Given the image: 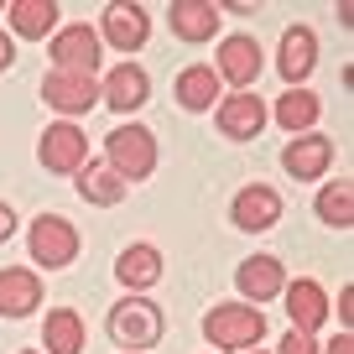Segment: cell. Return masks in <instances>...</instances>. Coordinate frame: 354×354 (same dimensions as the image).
Instances as JSON below:
<instances>
[{
	"label": "cell",
	"mask_w": 354,
	"mask_h": 354,
	"mask_svg": "<svg viewBox=\"0 0 354 354\" xmlns=\"http://www.w3.org/2000/svg\"><path fill=\"white\" fill-rule=\"evenodd\" d=\"M110 339L120 344L125 354H141V349H156L162 344V333H167V318H162V308H156L151 297H131L125 292L120 302L110 308Z\"/></svg>",
	"instance_id": "1"
},
{
	"label": "cell",
	"mask_w": 354,
	"mask_h": 354,
	"mask_svg": "<svg viewBox=\"0 0 354 354\" xmlns=\"http://www.w3.org/2000/svg\"><path fill=\"white\" fill-rule=\"evenodd\" d=\"M203 339L214 349H255L266 339V313L250 302H214L203 313Z\"/></svg>",
	"instance_id": "2"
},
{
	"label": "cell",
	"mask_w": 354,
	"mask_h": 354,
	"mask_svg": "<svg viewBox=\"0 0 354 354\" xmlns=\"http://www.w3.org/2000/svg\"><path fill=\"white\" fill-rule=\"evenodd\" d=\"M47 57H53V73H84V78H100L104 63V42L88 21H68L53 32L47 42Z\"/></svg>",
	"instance_id": "3"
},
{
	"label": "cell",
	"mask_w": 354,
	"mask_h": 354,
	"mask_svg": "<svg viewBox=\"0 0 354 354\" xmlns=\"http://www.w3.org/2000/svg\"><path fill=\"white\" fill-rule=\"evenodd\" d=\"M104 162H110L125 183H146V177L156 172V136L146 131V125H136V120L115 125V131L104 136Z\"/></svg>",
	"instance_id": "4"
},
{
	"label": "cell",
	"mask_w": 354,
	"mask_h": 354,
	"mask_svg": "<svg viewBox=\"0 0 354 354\" xmlns=\"http://www.w3.org/2000/svg\"><path fill=\"white\" fill-rule=\"evenodd\" d=\"M78 230L63 219V214H37L32 230H26V250H32V266H47V271H63V266L78 261Z\"/></svg>",
	"instance_id": "5"
},
{
	"label": "cell",
	"mask_w": 354,
	"mask_h": 354,
	"mask_svg": "<svg viewBox=\"0 0 354 354\" xmlns=\"http://www.w3.org/2000/svg\"><path fill=\"white\" fill-rule=\"evenodd\" d=\"M266 68V53L261 42H255L250 32H234L219 42V63H214V73H219V84H234V94H250L255 78H261Z\"/></svg>",
	"instance_id": "6"
},
{
	"label": "cell",
	"mask_w": 354,
	"mask_h": 354,
	"mask_svg": "<svg viewBox=\"0 0 354 354\" xmlns=\"http://www.w3.org/2000/svg\"><path fill=\"white\" fill-rule=\"evenodd\" d=\"M37 162H42L47 172H57V177H73L78 167L88 162V136L78 131L73 120L47 125V131H42V141H37Z\"/></svg>",
	"instance_id": "7"
},
{
	"label": "cell",
	"mask_w": 354,
	"mask_h": 354,
	"mask_svg": "<svg viewBox=\"0 0 354 354\" xmlns=\"http://www.w3.org/2000/svg\"><path fill=\"white\" fill-rule=\"evenodd\" d=\"M146 100H151V73L141 63H115L100 78V104H110L115 115H136Z\"/></svg>",
	"instance_id": "8"
},
{
	"label": "cell",
	"mask_w": 354,
	"mask_h": 354,
	"mask_svg": "<svg viewBox=\"0 0 354 354\" xmlns=\"http://www.w3.org/2000/svg\"><path fill=\"white\" fill-rule=\"evenodd\" d=\"M42 100L47 110H57L63 120H78L100 104V78H84V73H47L42 78Z\"/></svg>",
	"instance_id": "9"
},
{
	"label": "cell",
	"mask_w": 354,
	"mask_h": 354,
	"mask_svg": "<svg viewBox=\"0 0 354 354\" xmlns=\"http://www.w3.org/2000/svg\"><path fill=\"white\" fill-rule=\"evenodd\" d=\"M230 219H234V230H250V234L277 230V219H281V193L271 188V183H245V188L234 193V203H230Z\"/></svg>",
	"instance_id": "10"
},
{
	"label": "cell",
	"mask_w": 354,
	"mask_h": 354,
	"mask_svg": "<svg viewBox=\"0 0 354 354\" xmlns=\"http://www.w3.org/2000/svg\"><path fill=\"white\" fill-rule=\"evenodd\" d=\"M146 37H151V16H146V6H125V0L104 6L100 42H110L115 53H136V47H146Z\"/></svg>",
	"instance_id": "11"
},
{
	"label": "cell",
	"mask_w": 354,
	"mask_h": 354,
	"mask_svg": "<svg viewBox=\"0 0 354 354\" xmlns=\"http://www.w3.org/2000/svg\"><path fill=\"white\" fill-rule=\"evenodd\" d=\"M214 120H219V136H224V141H255V136L266 131V120H271V115H266L261 94L250 88V94H224Z\"/></svg>",
	"instance_id": "12"
},
{
	"label": "cell",
	"mask_w": 354,
	"mask_h": 354,
	"mask_svg": "<svg viewBox=\"0 0 354 354\" xmlns=\"http://www.w3.org/2000/svg\"><path fill=\"white\" fill-rule=\"evenodd\" d=\"M281 297H287V318H292V333H318L323 323H328V292L318 287L313 277H297L281 287Z\"/></svg>",
	"instance_id": "13"
},
{
	"label": "cell",
	"mask_w": 354,
	"mask_h": 354,
	"mask_svg": "<svg viewBox=\"0 0 354 354\" xmlns=\"http://www.w3.org/2000/svg\"><path fill=\"white\" fill-rule=\"evenodd\" d=\"M42 308V277L32 266H0V318H32Z\"/></svg>",
	"instance_id": "14"
},
{
	"label": "cell",
	"mask_w": 354,
	"mask_h": 354,
	"mask_svg": "<svg viewBox=\"0 0 354 354\" xmlns=\"http://www.w3.org/2000/svg\"><path fill=\"white\" fill-rule=\"evenodd\" d=\"M328 167H333V141H328V136H318V131L292 136L287 151H281V172L297 177V183H313V177H323Z\"/></svg>",
	"instance_id": "15"
},
{
	"label": "cell",
	"mask_w": 354,
	"mask_h": 354,
	"mask_svg": "<svg viewBox=\"0 0 354 354\" xmlns=\"http://www.w3.org/2000/svg\"><path fill=\"white\" fill-rule=\"evenodd\" d=\"M318 68V32L313 26H287L277 53V73L287 78V88H302V78Z\"/></svg>",
	"instance_id": "16"
},
{
	"label": "cell",
	"mask_w": 354,
	"mask_h": 354,
	"mask_svg": "<svg viewBox=\"0 0 354 354\" xmlns=\"http://www.w3.org/2000/svg\"><path fill=\"white\" fill-rule=\"evenodd\" d=\"M234 287L261 308V302L281 297V287H287V266H281L277 255H250V261H240V271H234Z\"/></svg>",
	"instance_id": "17"
},
{
	"label": "cell",
	"mask_w": 354,
	"mask_h": 354,
	"mask_svg": "<svg viewBox=\"0 0 354 354\" xmlns=\"http://www.w3.org/2000/svg\"><path fill=\"white\" fill-rule=\"evenodd\" d=\"M73 177H78V198L94 203V209H115V203L131 193V183H125V177L115 172L110 162H94V156H88V162L78 167Z\"/></svg>",
	"instance_id": "18"
},
{
	"label": "cell",
	"mask_w": 354,
	"mask_h": 354,
	"mask_svg": "<svg viewBox=\"0 0 354 354\" xmlns=\"http://www.w3.org/2000/svg\"><path fill=\"white\" fill-rule=\"evenodd\" d=\"M172 94H177L183 110L203 115V110H214V100H224V84H219V73H214V63H188L183 73H177Z\"/></svg>",
	"instance_id": "19"
},
{
	"label": "cell",
	"mask_w": 354,
	"mask_h": 354,
	"mask_svg": "<svg viewBox=\"0 0 354 354\" xmlns=\"http://www.w3.org/2000/svg\"><path fill=\"white\" fill-rule=\"evenodd\" d=\"M167 21H172V37H183V42H209L224 16H219L214 0H172V6H167Z\"/></svg>",
	"instance_id": "20"
},
{
	"label": "cell",
	"mask_w": 354,
	"mask_h": 354,
	"mask_svg": "<svg viewBox=\"0 0 354 354\" xmlns=\"http://www.w3.org/2000/svg\"><path fill=\"white\" fill-rule=\"evenodd\" d=\"M115 277H120V287L131 292H151L156 281H162V250L156 245H125L120 261H115Z\"/></svg>",
	"instance_id": "21"
},
{
	"label": "cell",
	"mask_w": 354,
	"mask_h": 354,
	"mask_svg": "<svg viewBox=\"0 0 354 354\" xmlns=\"http://www.w3.org/2000/svg\"><path fill=\"white\" fill-rule=\"evenodd\" d=\"M57 6L53 0H11L6 6V26H11L16 37H26V42H42V37L57 32Z\"/></svg>",
	"instance_id": "22"
},
{
	"label": "cell",
	"mask_w": 354,
	"mask_h": 354,
	"mask_svg": "<svg viewBox=\"0 0 354 354\" xmlns=\"http://www.w3.org/2000/svg\"><path fill=\"white\" fill-rule=\"evenodd\" d=\"M271 115H277V125H281L287 136H308L313 125H318L323 104H318V94H313V88H287Z\"/></svg>",
	"instance_id": "23"
},
{
	"label": "cell",
	"mask_w": 354,
	"mask_h": 354,
	"mask_svg": "<svg viewBox=\"0 0 354 354\" xmlns=\"http://www.w3.org/2000/svg\"><path fill=\"white\" fill-rule=\"evenodd\" d=\"M42 349L47 354H84V318H78V308H53L47 313Z\"/></svg>",
	"instance_id": "24"
},
{
	"label": "cell",
	"mask_w": 354,
	"mask_h": 354,
	"mask_svg": "<svg viewBox=\"0 0 354 354\" xmlns=\"http://www.w3.org/2000/svg\"><path fill=\"white\" fill-rule=\"evenodd\" d=\"M318 219L328 224V230H349V224H354V183H349V177L323 183V193H318Z\"/></svg>",
	"instance_id": "25"
},
{
	"label": "cell",
	"mask_w": 354,
	"mask_h": 354,
	"mask_svg": "<svg viewBox=\"0 0 354 354\" xmlns=\"http://www.w3.org/2000/svg\"><path fill=\"white\" fill-rule=\"evenodd\" d=\"M281 354H318V339H308V333H287V339H281Z\"/></svg>",
	"instance_id": "26"
},
{
	"label": "cell",
	"mask_w": 354,
	"mask_h": 354,
	"mask_svg": "<svg viewBox=\"0 0 354 354\" xmlns=\"http://www.w3.org/2000/svg\"><path fill=\"white\" fill-rule=\"evenodd\" d=\"M11 234H16V209H11V203H0V245L11 240Z\"/></svg>",
	"instance_id": "27"
},
{
	"label": "cell",
	"mask_w": 354,
	"mask_h": 354,
	"mask_svg": "<svg viewBox=\"0 0 354 354\" xmlns=\"http://www.w3.org/2000/svg\"><path fill=\"white\" fill-rule=\"evenodd\" d=\"M318 354H354V333H339V339H328Z\"/></svg>",
	"instance_id": "28"
},
{
	"label": "cell",
	"mask_w": 354,
	"mask_h": 354,
	"mask_svg": "<svg viewBox=\"0 0 354 354\" xmlns=\"http://www.w3.org/2000/svg\"><path fill=\"white\" fill-rule=\"evenodd\" d=\"M16 63V42H11V32H0V73Z\"/></svg>",
	"instance_id": "29"
},
{
	"label": "cell",
	"mask_w": 354,
	"mask_h": 354,
	"mask_svg": "<svg viewBox=\"0 0 354 354\" xmlns=\"http://www.w3.org/2000/svg\"><path fill=\"white\" fill-rule=\"evenodd\" d=\"M349 302H354V292L344 287V292H339V318H344V333H349Z\"/></svg>",
	"instance_id": "30"
},
{
	"label": "cell",
	"mask_w": 354,
	"mask_h": 354,
	"mask_svg": "<svg viewBox=\"0 0 354 354\" xmlns=\"http://www.w3.org/2000/svg\"><path fill=\"white\" fill-rule=\"evenodd\" d=\"M245 354H266V349H245Z\"/></svg>",
	"instance_id": "31"
},
{
	"label": "cell",
	"mask_w": 354,
	"mask_h": 354,
	"mask_svg": "<svg viewBox=\"0 0 354 354\" xmlns=\"http://www.w3.org/2000/svg\"><path fill=\"white\" fill-rule=\"evenodd\" d=\"M21 354H42V349H21Z\"/></svg>",
	"instance_id": "32"
},
{
	"label": "cell",
	"mask_w": 354,
	"mask_h": 354,
	"mask_svg": "<svg viewBox=\"0 0 354 354\" xmlns=\"http://www.w3.org/2000/svg\"><path fill=\"white\" fill-rule=\"evenodd\" d=\"M0 16H6V6H0Z\"/></svg>",
	"instance_id": "33"
}]
</instances>
